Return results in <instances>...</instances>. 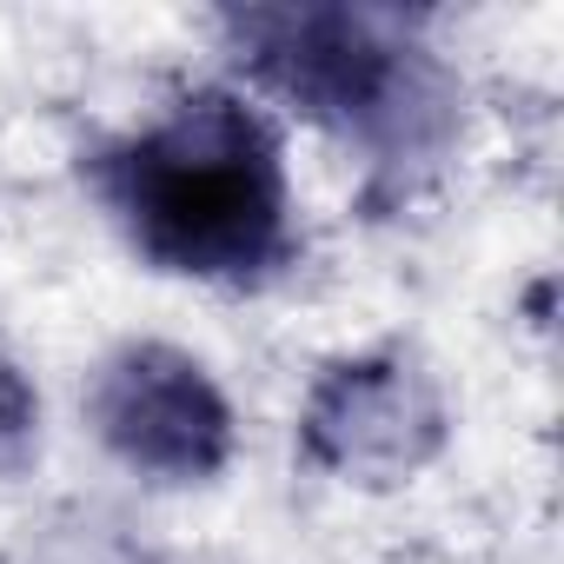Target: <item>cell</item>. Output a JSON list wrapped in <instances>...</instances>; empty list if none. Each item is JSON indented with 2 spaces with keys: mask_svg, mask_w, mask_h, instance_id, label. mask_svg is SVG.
I'll list each match as a JSON object with an SVG mask.
<instances>
[{
  "mask_svg": "<svg viewBox=\"0 0 564 564\" xmlns=\"http://www.w3.org/2000/svg\"><path fill=\"white\" fill-rule=\"evenodd\" d=\"M133 246L193 279H259L286 259V166L272 127L232 94H193L100 160Z\"/></svg>",
  "mask_w": 564,
  "mask_h": 564,
  "instance_id": "1",
  "label": "cell"
},
{
  "mask_svg": "<svg viewBox=\"0 0 564 564\" xmlns=\"http://www.w3.org/2000/svg\"><path fill=\"white\" fill-rule=\"evenodd\" d=\"M246 61L306 113L346 133L399 127V100H412V47L399 21L352 8H272L232 21Z\"/></svg>",
  "mask_w": 564,
  "mask_h": 564,
  "instance_id": "2",
  "label": "cell"
},
{
  "mask_svg": "<svg viewBox=\"0 0 564 564\" xmlns=\"http://www.w3.org/2000/svg\"><path fill=\"white\" fill-rule=\"evenodd\" d=\"M100 438L153 478H206L232 452V412L219 386L173 346L120 352L94 386Z\"/></svg>",
  "mask_w": 564,
  "mask_h": 564,
  "instance_id": "3",
  "label": "cell"
},
{
  "mask_svg": "<svg viewBox=\"0 0 564 564\" xmlns=\"http://www.w3.org/2000/svg\"><path fill=\"white\" fill-rule=\"evenodd\" d=\"M34 386L28 372L8 359V346H0V465H21V452L34 445Z\"/></svg>",
  "mask_w": 564,
  "mask_h": 564,
  "instance_id": "4",
  "label": "cell"
}]
</instances>
